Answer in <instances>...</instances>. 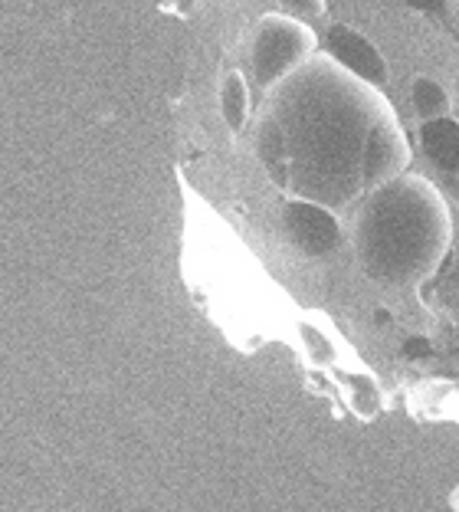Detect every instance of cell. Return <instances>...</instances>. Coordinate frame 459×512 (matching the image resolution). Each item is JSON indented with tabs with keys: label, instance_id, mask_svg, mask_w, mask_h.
Here are the masks:
<instances>
[{
	"label": "cell",
	"instance_id": "6da1fadb",
	"mask_svg": "<svg viewBox=\"0 0 459 512\" xmlns=\"http://www.w3.org/2000/svg\"><path fill=\"white\" fill-rule=\"evenodd\" d=\"M256 158L286 197L358 207L404 174L410 145L381 86L315 53L273 89L256 119Z\"/></svg>",
	"mask_w": 459,
	"mask_h": 512
},
{
	"label": "cell",
	"instance_id": "7a4b0ae2",
	"mask_svg": "<svg viewBox=\"0 0 459 512\" xmlns=\"http://www.w3.org/2000/svg\"><path fill=\"white\" fill-rule=\"evenodd\" d=\"M453 243L446 197L423 174H397L355 207L351 247L361 273L384 289H417L440 270Z\"/></svg>",
	"mask_w": 459,
	"mask_h": 512
},
{
	"label": "cell",
	"instance_id": "3957f363",
	"mask_svg": "<svg viewBox=\"0 0 459 512\" xmlns=\"http://www.w3.org/2000/svg\"><path fill=\"white\" fill-rule=\"evenodd\" d=\"M319 37L305 20L289 14H263L250 37V86L273 89L292 69L312 60Z\"/></svg>",
	"mask_w": 459,
	"mask_h": 512
},
{
	"label": "cell",
	"instance_id": "277c9868",
	"mask_svg": "<svg viewBox=\"0 0 459 512\" xmlns=\"http://www.w3.org/2000/svg\"><path fill=\"white\" fill-rule=\"evenodd\" d=\"M279 230H282V240L299 256H305V260H325V256H332L341 247V240H345L338 211H332V207H325V204L305 201V197H286V201H282Z\"/></svg>",
	"mask_w": 459,
	"mask_h": 512
},
{
	"label": "cell",
	"instance_id": "5b68a950",
	"mask_svg": "<svg viewBox=\"0 0 459 512\" xmlns=\"http://www.w3.org/2000/svg\"><path fill=\"white\" fill-rule=\"evenodd\" d=\"M325 53L332 56V60H338L345 69H351L355 76L368 79V83L374 86H387V60L384 53L374 46L368 37H364L361 30H355L351 23H332V27L325 30Z\"/></svg>",
	"mask_w": 459,
	"mask_h": 512
},
{
	"label": "cell",
	"instance_id": "8992f818",
	"mask_svg": "<svg viewBox=\"0 0 459 512\" xmlns=\"http://www.w3.org/2000/svg\"><path fill=\"white\" fill-rule=\"evenodd\" d=\"M420 148L440 171H459V122L450 115L420 122Z\"/></svg>",
	"mask_w": 459,
	"mask_h": 512
},
{
	"label": "cell",
	"instance_id": "52a82bcc",
	"mask_svg": "<svg viewBox=\"0 0 459 512\" xmlns=\"http://www.w3.org/2000/svg\"><path fill=\"white\" fill-rule=\"evenodd\" d=\"M220 115L233 135H240L250 122V79L240 69H227L220 79Z\"/></svg>",
	"mask_w": 459,
	"mask_h": 512
},
{
	"label": "cell",
	"instance_id": "ba28073f",
	"mask_svg": "<svg viewBox=\"0 0 459 512\" xmlns=\"http://www.w3.org/2000/svg\"><path fill=\"white\" fill-rule=\"evenodd\" d=\"M410 102H414V112L420 122L427 119H440V115H450L453 99L440 79L433 76H414L410 79Z\"/></svg>",
	"mask_w": 459,
	"mask_h": 512
},
{
	"label": "cell",
	"instance_id": "9c48e42d",
	"mask_svg": "<svg viewBox=\"0 0 459 512\" xmlns=\"http://www.w3.org/2000/svg\"><path fill=\"white\" fill-rule=\"evenodd\" d=\"M299 339L305 345V358L315 365V368H328V365H335V345L328 335L319 332V325H312V322H299Z\"/></svg>",
	"mask_w": 459,
	"mask_h": 512
},
{
	"label": "cell",
	"instance_id": "30bf717a",
	"mask_svg": "<svg viewBox=\"0 0 459 512\" xmlns=\"http://www.w3.org/2000/svg\"><path fill=\"white\" fill-rule=\"evenodd\" d=\"M348 378V388H351V404L361 417H374L381 407V391L368 375H345Z\"/></svg>",
	"mask_w": 459,
	"mask_h": 512
},
{
	"label": "cell",
	"instance_id": "8fae6325",
	"mask_svg": "<svg viewBox=\"0 0 459 512\" xmlns=\"http://www.w3.org/2000/svg\"><path fill=\"white\" fill-rule=\"evenodd\" d=\"M282 14H289V17H299V20H319L325 17V0H276Z\"/></svg>",
	"mask_w": 459,
	"mask_h": 512
},
{
	"label": "cell",
	"instance_id": "7c38bea8",
	"mask_svg": "<svg viewBox=\"0 0 459 512\" xmlns=\"http://www.w3.org/2000/svg\"><path fill=\"white\" fill-rule=\"evenodd\" d=\"M410 10H417L423 17H440L446 14V0H404Z\"/></svg>",
	"mask_w": 459,
	"mask_h": 512
},
{
	"label": "cell",
	"instance_id": "4fadbf2b",
	"mask_svg": "<svg viewBox=\"0 0 459 512\" xmlns=\"http://www.w3.org/2000/svg\"><path fill=\"white\" fill-rule=\"evenodd\" d=\"M430 352H433V345H430V339H423V335L404 342V355L407 358H430Z\"/></svg>",
	"mask_w": 459,
	"mask_h": 512
},
{
	"label": "cell",
	"instance_id": "5bb4252c",
	"mask_svg": "<svg viewBox=\"0 0 459 512\" xmlns=\"http://www.w3.org/2000/svg\"><path fill=\"white\" fill-rule=\"evenodd\" d=\"M374 319H378V325H391V322H394V316H391L387 309H378V312H374Z\"/></svg>",
	"mask_w": 459,
	"mask_h": 512
}]
</instances>
